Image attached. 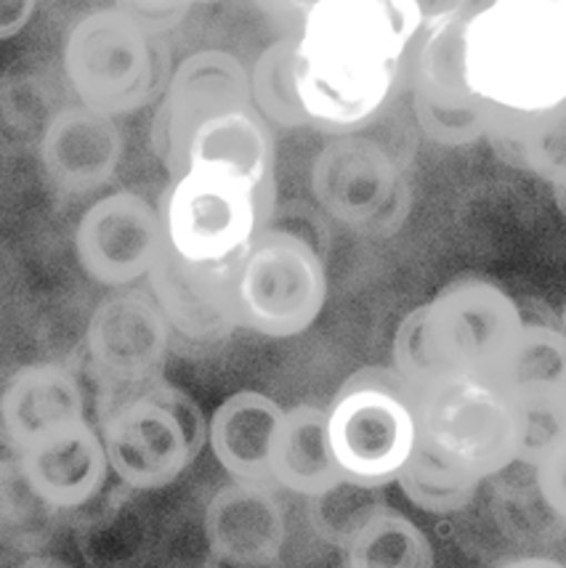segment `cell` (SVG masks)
<instances>
[{"label":"cell","mask_w":566,"mask_h":568,"mask_svg":"<svg viewBox=\"0 0 566 568\" xmlns=\"http://www.w3.org/2000/svg\"><path fill=\"white\" fill-rule=\"evenodd\" d=\"M421 30L413 0H316L299 36L312 123L352 131L381 112Z\"/></svg>","instance_id":"6da1fadb"},{"label":"cell","mask_w":566,"mask_h":568,"mask_svg":"<svg viewBox=\"0 0 566 568\" xmlns=\"http://www.w3.org/2000/svg\"><path fill=\"white\" fill-rule=\"evenodd\" d=\"M463 62L492 118L564 106L566 0H478L463 22Z\"/></svg>","instance_id":"7a4b0ae2"},{"label":"cell","mask_w":566,"mask_h":568,"mask_svg":"<svg viewBox=\"0 0 566 568\" xmlns=\"http://www.w3.org/2000/svg\"><path fill=\"white\" fill-rule=\"evenodd\" d=\"M211 417L179 385L152 381L112 390L101 420L112 476L133 491H160L176 484L208 444Z\"/></svg>","instance_id":"3957f363"},{"label":"cell","mask_w":566,"mask_h":568,"mask_svg":"<svg viewBox=\"0 0 566 568\" xmlns=\"http://www.w3.org/2000/svg\"><path fill=\"white\" fill-rule=\"evenodd\" d=\"M335 463L354 489L396 484L421 449L415 390L394 367L348 375L327 407Z\"/></svg>","instance_id":"277c9868"},{"label":"cell","mask_w":566,"mask_h":568,"mask_svg":"<svg viewBox=\"0 0 566 568\" xmlns=\"http://www.w3.org/2000/svg\"><path fill=\"white\" fill-rule=\"evenodd\" d=\"M62 64L80 104L114 120L160 101L173 74L160 36L118 6L89 11L70 27Z\"/></svg>","instance_id":"5b68a950"},{"label":"cell","mask_w":566,"mask_h":568,"mask_svg":"<svg viewBox=\"0 0 566 568\" xmlns=\"http://www.w3.org/2000/svg\"><path fill=\"white\" fill-rule=\"evenodd\" d=\"M413 390L421 449L482 484L522 463V415L497 377L442 375Z\"/></svg>","instance_id":"8992f818"},{"label":"cell","mask_w":566,"mask_h":568,"mask_svg":"<svg viewBox=\"0 0 566 568\" xmlns=\"http://www.w3.org/2000/svg\"><path fill=\"white\" fill-rule=\"evenodd\" d=\"M330 282L320 247L295 229L266 226L234 266L240 329L287 341L314 327Z\"/></svg>","instance_id":"52a82bcc"},{"label":"cell","mask_w":566,"mask_h":568,"mask_svg":"<svg viewBox=\"0 0 566 568\" xmlns=\"http://www.w3.org/2000/svg\"><path fill=\"white\" fill-rule=\"evenodd\" d=\"M272 213V194L219 168H186L160 200L168 247L194 263L237 261Z\"/></svg>","instance_id":"ba28073f"},{"label":"cell","mask_w":566,"mask_h":568,"mask_svg":"<svg viewBox=\"0 0 566 568\" xmlns=\"http://www.w3.org/2000/svg\"><path fill=\"white\" fill-rule=\"evenodd\" d=\"M423 327L442 375L497 377L527 320L508 290L487 276H461L421 303Z\"/></svg>","instance_id":"9c48e42d"},{"label":"cell","mask_w":566,"mask_h":568,"mask_svg":"<svg viewBox=\"0 0 566 568\" xmlns=\"http://www.w3.org/2000/svg\"><path fill=\"white\" fill-rule=\"evenodd\" d=\"M463 19L423 27L407 59L413 114L423 136L461 149L487 141L492 110L468 85L463 62Z\"/></svg>","instance_id":"30bf717a"},{"label":"cell","mask_w":566,"mask_h":568,"mask_svg":"<svg viewBox=\"0 0 566 568\" xmlns=\"http://www.w3.org/2000/svg\"><path fill=\"white\" fill-rule=\"evenodd\" d=\"M316 205L341 226L360 234H388L407 207V186L386 149L346 133L327 141L312 162Z\"/></svg>","instance_id":"8fae6325"},{"label":"cell","mask_w":566,"mask_h":568,"mask_svg":"<svg viewBox=\"0 0 566 568\" xmlns=\"http://www.w3.org/2000/svg\"><path fill=\"white\" fill-rule=\"evenodd\" d=\"M253 106L251 70L234 53L202 49L173 67L152 120V146L165 171H184L194 133L221 114Z\"/></svg>","instance_id":"7c38bea8"},{"label":"cell","mask_w":566,"mask_h":568,"mask_svg":"<svg viewBox=\"0 0 566 568\" xmlns=\"http://www.w3.org/2000/svg\"><path fill=\"white\" fill-rule=\"evenodd\" d=\"M72 245L80 272L99 287H137L168 245L163 215L139 192L104 194L80 215Z\"/></svg>","instance_id":"4fadbf2b"},{"label":"cell","mask_w":566,"mask_h":568,"mask_svg":"<svg viewBox=\"0 0 566 568\" xmlns=\"http://www.w3.org/2000/svg\"><path fill=\"white\" fill-rule=\"evenodd\" d=\"M173 329L150 290H112L91 311L85 354L110 390L139 388L163 377Z\"/></svg>","instance_id":"5bb4252c"},{"label":"cell","mask_w":566,"mask_h":568,"mask_svg":"<svg viewBox=\"0 0 566 568\" xmlns=\"http://www.w3.org/2000/svg\"><path fill=\"white\" fill-rule=\"evenodd\" d=\"M232 263H194L165 245L146 290L171 324L173 337L189 346H215L240 329Z\"/></svg>","instance_id":"9a60e30c"},{"label":"cell","mask_w":566,"mask_h":568,"mask_svg":"<svg viewBox=\"0 0 566 568\" xmlns=\"http://www.w3.org/2000/svg\"><path fill=\"white\" fill-rule=\"evenodd\" d=\"M17 468L30 497L51 510L85 507L112 476L104 436L91 420L40 436L17 452Z\"/></svg>","instance_id":"2e32d148"},{"label":"cell","mask_w":566,"mask_h":568,"mask_svg":"<svg viewBox=\"0 0 566 568\" xmlns=\"http://www.w3.org/2000/svg\"><path fill=\"white\" fill-rule=\"evenodd\" d=\"M125 139L118 120L85 104L59 110L46 123L38 160L49 184L64 197L104 189L123 162Z\"/></svg>","instance_id":"e0dca14e"},{"label":"cell","mask_w":566,"mask_h":568,"mask_svg":"<svg viewBox=\"0 0 566 568\" xmlns=\"http://www.w3.org/2000/svg\"><path fill=\"white\" fill-rule=\"evenodd\" d=\"M208 560L237 568H280L285 513L269 486L234 481L205 510Z\"/></svg>","instance_id":"ac0fdd59"},{"label":"cell","mask_w":566,"mask_h":568,"mask_svg":"<svg viewBox=\"0 0 566 568\" xmlns=\"http://www.w3.org/2000/svg\"><path fill=\"white\" fill-rule=\"evenodd\" d=\"M80 420H89L85 388L64 364H27L6 381L0 396V425L13 455L46 433Z\"/></svg>","instance_id":"d6986e66"},{"label":"cell","mask_w":566,"mask_h":568,"mask_svg":"<svg viewBox=\"0 0 566 568\" xmlns=\"http://www.w3.org/2000/svg\"><path fill=\"white\" fill-rule=\"evenodd\" d=\"M285 412L261 390H237L215 407L208 446L234 481L272 484V452Z\"/></svg>","instance_id":"ffe728a7"},{"label":"cell","mask_w":566,"mask_h":568,"mask_svg":"<svg viewBox=\"0 0 566 568\" xmlns=\"http://www.w3.org/2000/svg\"><path fill=\"white\" fill-rule=\"evenodd\" d=\"M274 165H277L274 128L253 106L226 112L202 125L189 141L184 160V171L186 168H219V171L251 181L255 189L272 197Z\"/></svg>","instance_id":"44dd1931"},{"label":"cell","mask_w":566,"mask_h":568,"mask_svg":"<svg viewBox=\"0 0 566 568\" xmlns=\"http://www.w3.org/2000/svg\"><path fill=\"white\" fill-rule=\"evenodd\" d=\"M272 484L309 499H322L348 486L330 446L327 409L301 404L285 412L272 452Z\"/></svg>","instance_id":"7402d4cb"},{"label":"cell","mask_w":566,"mask_h":568,"mask_svg":"<svg viewBox=\"0 0 566 568\" xmlns=\"http://www.w3.org/2000/svg\"><path fill=\"white\" fill-rule=\"evenodd\" d=\"M341 547L346 568H436L428 534L394 507H365Z\"/></svg>","instance_id":"603a6c76"},{"label":"cell","mask_w":566,"mask_h":568,"mask_svg":"<svg viewBox=\"0 0 566 568\" xmlns=\"http://www.w3.org/2000/svg\"><path fill=\"white\" fill-rule=\"evenodd\" d=\"M518 407L566 404V335L562 327L527 322L497 375Z\"/></svg>","instance_id":"cb8c5ba5"},{"label":"cell","mask_w":566,"mask_h":568,"mask_svg":"<svg viewBox=\"0 0 566 568\" xmlns=\"http://www.w3.org/2000/svg\"><path fill=\"white\" fill-rule=\"evenodd\" d=\"M489 144L518 171L562 192L566 189V104L529 118H492Z\"/></svg>","instance_id":"d4e9b609"},{"label":"cell","mask_w":566,"mask_h":568,"mask_svg":"<svg viewBox=\"0 0 566 568\" xmlns=\"http://www.w3.org/2000/svg\"><path fill=\"white\" fill-rule=\"evenodd\" d=\"M253 110L272 128L314 125L301 97L299 38L282 36L261 51L251 70Z\"/></svg>","instance_id":"484cf974"},{"label":"cell","mask_w":566,"mask_h":568,"mask_svg":"<svg viewBox=\"0 0 566 568\" xmlns=\"http://www.w3.org/2000/svg\"><path fill=\"white\" fill-rule=\"evenodd\" d=\"M400 491L410 505L431 516H453L474 503L482 481L442 463L426 449H417L413 463L400 476Z\"/></svg>","instance_id":"4316f807"},{"label":"cell","mask_w":566,"mask_h":568,"mask_svg":"<svg viewBox=\"0 0 566 568\" xmlns=\"http://www.w3.org/2000/svg\"><path fill=\"white\" fill-rule=\"evenodd\" d=\"M532 470H535V486L543 505L554 513V518L566 524V438L545 452L532 465Z\"/></svg>","instance_id":"83f0119b"},{"label":"cell","mask_w":566,"mask_h":568,"mask_svg":"<svg viewBox=\"0 0 566 568\" xmlns=\"http://www.w3.org/2000/svg\"><path fill=\"white\" fill-rule=\"evenodd\" d=\"M198 3L200 0H114L120 11L137 19L139 24H144L154 36H163V32L173 30L192 11V6Z\"/></svg>","instance_id":"f1b7e54d"},{"label":"cell","mask_w":566,"mask_h":568,"mask_svg":"<svg viewBox=\"0 0 566 568\" xmlns=\"http://www.w3.org/2000/svg\"><path fill=\"white\" fill-rule=\"evenodd\" d=\"M253 6L264 13L269 22L280 27L282 36L299 38L316 0H253Z\"/></svg>","instance_id":"f546056e"},{"label":"cell","mask_w":566,"mask_h":568,"mask_svg":"<svg viewBox=\"0 0 566 568\" xmlns=\"http://www.w3.org/2000/svg\"><path fill=\"white\" fill-rule=\"evenodd\" d=\"M413 3L421 13L423 27H434L468 17L476 9L478 0H413Z\"/></svg>","instance_id":"4dcf8cb0"},{"label":"cell","mask_w":566,"mask_h":568,"mask_svg":"<svg viewBox=\"0 0 566 568\" xmlns=\"http://www.w3.org/2000/svg\"><path fill=\"white\" fill-rule=\"evenodd\" d=\"M38 0H0V40L17 38L30 24Z\"/></svg>","instance_id":"1f68e13d"},{"label":"cell","mask_w":566,"mask_h":568,"mask_svg":"<svg viewBox=\"0 0 566 568\" xmlns=\"http://www.w3.org/2000/svg\"><path fill=\"white\" fill-rule=\"evenodd\" d=\"M503 568H566L564 564H558L554 558H543V556H529V558H516L511 564H505Z\"/></svg>","instance_id":"d6a6232c"},{"label":"cell","mask_w":566,"mask_h":568,"mask_svg":"<svg viewBox=\"0 0 566 568\" xmlns=\"http://www.w3.org/2000/svg\"><path fill=\"white\" fill-rule=\"evenodd\" d=\"M19 568H70V566L59 564V560H53V558H32V560H27V564H22Z\"/></svg>","instance_id":"836d02e7"},{"label":"cell","mask_w":566,"mask_h":568,"mask_svg":"<svg viewBox=\"0 0 566 568\" xmlns=\"http://www.w3.org/2000/svg\"><path fill=\"white\" fill-rule=\"evenodd\" d=\"M558 327H562L564 335H566V303H564V308H562V324H558Z\"/></svg>","instance_id":"e575fe53"},{"label":"cell","mask_w":566,"mask_h":568,"mask_svg":"<svg viewBox=\"0 0 566 568\" xmlns=\"http://www.w3.org/2000/svg\"><path fill=\"white\" fill-rule=\"evenodd\" d=\"M558 197H562V205H564V213H566V189H562V192H558Z\"/></svg>","instance_id":"d590c367"},{"label":"cell","mask_w":566,"mask_h":568,"mask_svg":"<svg viewBox=\"0 0 566 568\" xmlns=\"http://www.w3.org/2000/svg\"><path fill=\"white\" fill-rule=\"evenodd\" d=\"M200 3H224V0H200Z\"/></svg>","instance_id":"8d00e7d4"}]
</instances>
